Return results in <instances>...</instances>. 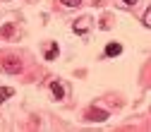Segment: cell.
<instances>
[{
	"label": "cell",
	"mask_w": 151,
	"mask_h": 132,
	"mask_svg": "<svg viewBox=\"0 0 151 132\" xmlns=\"http://www.w3.org/2000/svg\"><path fill=\"white\" fill-rule=\"evenodd\" d=\"M0 70L7 72V74H19L22 72V60L19 58H5V60H0Z\"/></svg>",
	"instance_id": "obj_1"
},
{
	"label": "cell",
	"mask_w": 151,
	"mask_h": 132,
	"mask_svg": "<svg viewBox=\"0 0 151 132\" xmlns=\"http://www.w3.org/2000/svg\"><path fill=\"white\" fill-rule=\"evenodd\" d=\"M86 120H91V123H103V120H108V113L101 110V108H91V110L86 113Z\"/></svg>",
	"instance_id": "obj_2"
},
{
	"label": "cell",
	"mask_w": 151,
	"mask_h": 132,
	"mask_svg": "<svg viewBox=\"0 0 151 132\" xmlns=\"http://www.w3.org/2000/svg\"><path fill=\"white\" fill-rule=\"evenodd\" d=\"M89 27H91V19H89V17H82V19L74 24V31H77V34H86Z\"/></svg>",
	"instance_id": "obj_3"
},
{
	"label": "cell",
	"mask_w": 151,
	"mask_h": 132,
	"mask_svg": "<svg viewBox=\"0 0 151 132\" xmlns=\"http://www.w3.org/2000/svg\"><path fill=\"white\" fill-rule=\"evenodd\" d=\"M55 58H58V43L50 41V43L46 46V60H55Z\"/></svg>",
	"instance_id": "obj_4"
},
{
	"label": "cell",
	"mask_w": 151,
	"mask_h": 132,
	"mask_svg": "<svg viewBox=\"0 0 151 132\" xmlns=\"http://www.w3.org/2000/svg\"><path fill=\"white\" fill-rule=\"evenodd\" d=\"M120 53H122L120 43H108L106 46V55H108V58H115V55H120Z\"/></svg>",
	"instance_id": "obj_5"
},
{
	"label": "cell",
	"mask_w": 151,
	"mask_h": 132,
	"mask_svg": "<svg viewBox=\"0 0 151 132\" xmlns=\"http://www.w3.org/2000/svg\"><path fill=\"white\" fill-rule=\"evenodd\" d=\"M50 91H53L55 99H65V89H63L60 82H50Z\"/></svg>",
	"instance_id": "obj_6"
},
{
	"label": "cell",
	"mask_w": 151,
	"mask_h": 132,
	"mask_svg": "<svg viewBox=\"0 0 151 132\" xmlns=\"http://www.w3.org/2000/svg\"><path fill=\"white\" fill-rule=\"evenodd\" d=\"M12 94H14V89H12V87H0V103H5V101L12 96Z\"/></svg>",
	"instance_id": "obj_7"
},
{
	"label": "cell",
	"mask_w": 151,
	"mask_h": 132,
	"mask_svg": "<svg viewBox=\"0 0 151 132\" xmlns=\"http://www.w3.org/2000/svg\"><path fill=\"white\" fill-rule=\"evenodd\" d=\"M60 3H63L65 7H79V5H82V0H60Z\"/></svg>",
	"instance_id": "obj_8"
},
{
	"label": "cell",
	"mask_w": 151,
	"mask_h": 132,
	"mask_svg": "<svg viewBox=\"0 0 151 132\" xmlns=\"http://www.w3.org/2000/svg\"><path fill=\"white\" fill-rule=\"evenodd\" d=\"M144 24H146V27H151V7L144 12Z\"/></svg>",
	"instance_id": "obj_9"
},
{
	"label": "cell",
	"mask_w": 151,
	"mask_h": 132,
	"mask_svg": "<svg viewBox=\"0 0 151 132\" xmlns=\"http://www.w3.org/2000/svg\"><path fill=\"white\" fill-rule=\"evenodd\" d=\"M0 34H3V36H10V34H12V24H5L3 29H0Z\"/></svg>",
	"instance_id": "obj_10"
},
{
	"label": "cell",
	"mask_w": 151,
	"mask_h": 132,
	"mask_svg": "<svg viewBox=\"0 0 151 132\" xmlns=\"http://www.w3.org/2000/svg\"><path fill=\"white\" fill-rule=\"evenodd\" d=\"M125 5H137V0H122Z\"/></svg>",
	"instance_id": "obj_11"
}]
</instances>
